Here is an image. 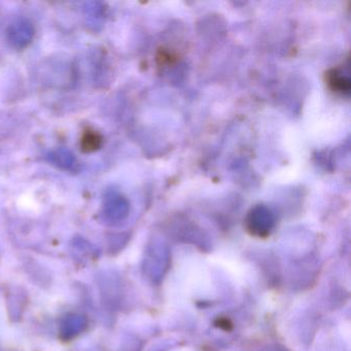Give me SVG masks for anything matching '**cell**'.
Here are the masks:
<instances>
[{
  "instance_id": "obj_1",
  "label": "cell",
  "mask_w": 351,
  "mask_h": 351,
  "mask_svg": "<svg viewBox=\"0 0 351 351\" xmlns=\"http://www.w3.org/2000/svg\"><path fill=\"white\" fill-rule=\"evenodd\" d=\"M326 85L330 91L341 96H349L350 94V80L339 69H330L326 73Z\"/></svg>"
}]
</instances>
